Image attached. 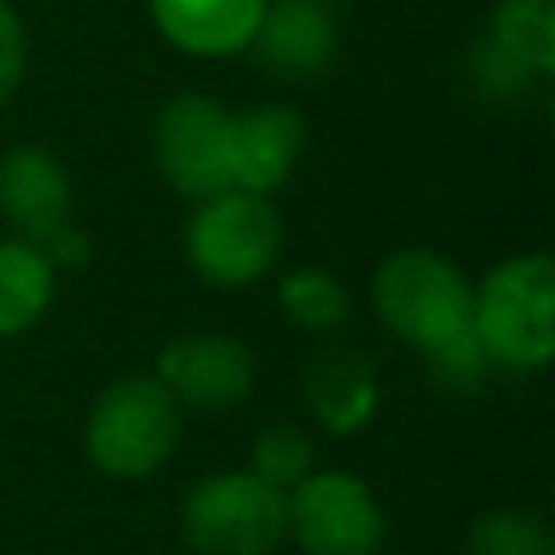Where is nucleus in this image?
Returning a JSON list of instances; mask_svg holds the SVG:
<instances>
[{
	"instance_id": "nucleus-7",
	"label": "nucleus",
	"mask_w": 555,
	"mask_h": 555,
	"mask_svg": "<svg viewBox=\"0 0 555 555\" xmlns=\"http://www.w3.org/2000/svg\"><path fill=\"white\" fill-rule=\"evenodd\" d=\"M286 529L308 555H373L382 542L377 503L347 473H308L286 499Z\"/></svg>"
},
{
	"instance_id": "nucleus-15",
	"label": "nucleus",
	"mask_w": 555,
	"mask_h": 555,
	"mask_svg": "<svg viewBox=\"0 0 555 555\" xmlns=\"http://www.w3.org/2000/svg\"><path fill=\"white\" fill-rule=\"evenodd\" d=\"M490 48H499L520 74H555V0H499L490 17Z\"/></svg>"
},
{
	"instance_id": "nucleus-2",
	"label": "nucleus",
	"mask_w": 555,
	"mask_h": 555,
	"mask_svg": "<svg viewBox=\"0 0 555 555\" xmlns=\"http://www.w3.org/2000/svg\"><path fill=\"white\" fill-rule=\"evenodd\" d=\"M373 308L390 334L434 351L468 330L473 282L429 247H399L373 273Z\"/></svg>"
},
{
	"instance_id": "nucleus-17",
	"label": "nucleus",
	"mask_w": 555,
	"mask_h": 555,
	"mask_svg": "<svg viewBox=\"0 0 555 555\" xmlns=\"http://www.w3.org/2000/svg\"><path fill=\"white\" fill-rule=\"evenodd\" d=\"M473 555H555V538L529 512H490L473 525Z\"/></svg>"
},
{
	"instance_id": "nucleus-9",
	"label": "nucleus",
	"mask_w": 555,
	"mask_h": 555,
	"mask_svg": "<svg viewBox=\"0 0 555 555\" xmlns=\"http://www.w3.org/2000/svg\"><path fill=\"white\" fill-rule=\"evenodd\" d=\"M0 212L17 238L43 247L69 225L65 165L39 143H13L0 156Z\"/></svg>"
},
{
	"instance_id": "nucleus-6",
	"label": "nucleus",
	"mask_w": 555,
	"mask_h": 555,
	"mask_svg": "<svg viewBox=\"0 0 555 555\" xmlns=\"http://www.w3.org/2000/svg\"><path fill=\"white\" fill-rule=\"evenodd\" d=\"M230 130L234 113L221 108L212 95L186 91L173 95L156 113L152 147L165 182L186 199H208L230 191Z\"/></svg>"
},
{
	"instance_id": "nucleus-13",
	"label": "nucleus",
	"mask_w": 555,
	"mask_h": 555,
	"mask_svg": "<svg viewBox=\"0 0 555 555\" xmlns=\"http://www.w3.org/2000/svg\"><path fill=\"white\" fill-rule=\"evenodd\" d=\"M304 395H308L312 416L325 429H334V434L360 429L377 408V377H373L369 356H360L351 347L321 351L304 373Z\"/></svg>"
},
{
	"instance_id": "nucleus-14",
	"label": "nucleus",
	"mask_w": 555,
	"mask_h": 555,
	"mask_svg": "<svg viewBox=\"0 0 555 555\" xmlns=\"http://www.w3.org/2000/svg\"><path fill=\"white\" fill-rule=\"evenodd\" d=\"M56 295V264L26 238H0V338L26 334Z\"/></svg>"
},
{
	"instance_id": "nucleus-4",
	"label": "nucleus",
	"mask_w": 555,
	"mask_h": 555,
	"mask_svg": "<svg viewBox=\"0 0 555 555\" xmlns=\"http://www.w3.org/2000/svg\"><path fill=\"white\" fill-rule=\"evenodd\" d=\"M182 434V403L156 377L113 382L87 421V455L108 477L156 473Z\"/></svg>"
},
{
	"instance_id": "nucleus-11",
	"label": "nucleus",
	"mask_w": 555,
	"mask_h": 555,
	"mask_svg": "<svg viewBox=\"0 0 555 555\" xmlns=\"http://www.w3.org/2000/svg\"><path fill=\"white\" fill-rule=\"evenodd\" d=\"M269 0H147L165 43L186 56H234L251 48Z\"/></svg>"
},
{
	"instance_id": "nucleus-20",
	"label": "nucleus",
	"mask_w": 555,
	"mask_h": 555,
	"mask_svg": "<svg viewBox=\"0 0 555 555\" xmlns=\"http://www.w3.org/2000/svg\"><path fill=\"white\" fill-rule=\"evenodd\" d=\"M26 69V30L9 0H0V104L17 91Z\"/></svg>"
},
{
	"instance_id": "nucleus-12",
	"label": "nucleus",
	"mask_w": 555,
	"mask_h": 555,
	"mask_svg": "<svg viewBox=\"0 0 555 555\" xmlns=\"http://www.w3.org/2000/svg\"><path fill=\"white\" fill-rule=\"evenodd\" d=\"M251 48L278 74H321L334 56V17L317 0H269Z\"/></svg>"
},
{
	"instance_id": "nucleus-19",
	"label": "nucleus",
	"mask_w": 555,
	"mask_h": 555,
	"mask_svg": "<svg viewBox=\"0 0 555 555\" xmlns=\"http://www.w3.org/2000/svg\"><path fill=\"white\" fill-rule=\"evenodd\" d=\"M425 356H429L434 373H438L447 386H473V382H481V373H486V364H490V356L481 351V343H477L473 325H468L464 334L447 338L442 347L425 351Z\"/></svg>"
},
{
	"instance_id": "nucleus-10",
	"label": "nucleus",
	"mask_w": 555,
	"mask_h": 555,
	"mask_svg": "<svg viewBox=\"0 0 555 555\" xmlns=\"http://www.w3.org/2000/svg\"><path fill=\"white\" fill-rule=\"evenodd\" d=\"M308 126L286 104H260L247 113H234L230 130V186L269 195L286 186L299 152H304Z\"/></svg>"
},
{
	"instance_id": "nucleus-16",
	"label": "nucleus",
	"mask_w": 555,
	"mask_h": 555,
	"mask_svg": "<svg viewBox=\"0 0 555 555\" xmlns=\"http://www.w3.org/2000/svg\"><path fill=\"white\" fill-rule=\"evenodd\" d=\"M278 304H282L286 321L299 330H334L351 312L347 286L321 264H304V269L286 273L278 286Z\"/></svg>"
},
{
	"instance_id": "nucleus-5",
	"label": "nucleus",
	"mask_w": 555,
	"mask_h": 555,
	"mask_svg": "<svg viewBox=\"0 0 555 555\" xmlns=\"http://www.w3.org/2000/svg\"><path fill=\"white\" fill-rule=\"evenodd\" d=\"M286 533V494L256 473H221L191 490L186 538L199 555H269Z\"/></svg>"
},
{
	"instance_id": "nucleus-18",
	"label": "nucleus",
	"mask_w": 555,
	"mask_h": 555,
	"mask_svg": "<svg viewBox=\"0 0 555 555\" xmlns=\"http://www.w3.org/2000/svg\"><path fill=\"white\" fill-rule=\"evenodd\" d=\"M251 460H256V477L286 494V490H295L312 473V442L299 429L278 425V429H264L260 434Z\"/></svg>"
},
{
	"instance_id": "nucleus-8",
	"label": "nucleus",
	"mask_w": 555,
	"mask_h": 555,
	"mask_svg": "<svg viewBox=\"0 0 555 555\" xmlns=\"http://www.w3.org/2000/svg\"><path fill=\"white\" fill-rule=\"evenodd\" d=\"M156 382L191 408H230L251 395L256 360L230 334H186L160 351Z\"/></svg>"
},
{
	"instance_id": "nucleus-3",
	"label": "nucleus",
	"mask_w": 555,
	"mask_h": 555,
	"mask_svg": "<svg viewBox=\"0 0 555 555\" xmlns=\"http://www.w3.org/2000/svg\"><path fill=\"white\" fill-rule=\"evenodd\" d=\"M286 225L269 195L221 191L199 199L186 221V260L208 286H251L282 256Z\"/></svg>"
},
{
	"instance_id": "nucleus-1",
	"label": "nucleus",
	"mask_w": 555,
	"mask_h": 555,
	"mask_svg": "<svg viewBox=\"0 0 555 555\" xmlns=\"http://www.w3.org/2000/svg\"><path fill=\"white\" fill-rule=\"evenodd\" d=\"M468 325L490 364L542 369L555 356V260L525 251L494 264L473 286Z\"/></svg>"
}]
</instances>
